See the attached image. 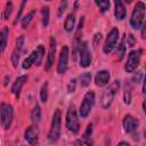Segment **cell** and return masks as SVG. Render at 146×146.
Returning a JSON list of instances; mask_svg holds the SVG:
<instances>
[{
  "mask_svg": "<svg viewBox=\"0 0 146 146\" xmlns=\"http://www.w3.org/2000/svg\"><path fill=\"white\" fill-rule=\"evenodd\" d=\"M60 131H62V111L59 108H56L52 114L50 129H49V132L47 136L48 141L50 144L57 143L60 137Z\"/></svg>",
  "mask_w": 146,
  "mask_h": 146,
  "instance_id": "6da1fadb",
  "label": "cell"
},
{
  "mask_svg": "<svg viewBox=\"0 0 146 146\" xmlns=\"http://www.w3.org/2000/svg\"><path fill=\"white\" fill-rule=\"evenodd\" d=\"M145 15H146V6L143 1H138L131 13L130 16V26L133 30H139L143 25H144V19H145Z\"/></svg>",
  "mask_w": 146,
  "mask_h": 146,
  "instance_id": "7a4b0ae2",
  "label": "cell"
},
{
  "mask_svg": "<svg viewBox=\"0 0 146 146\" xmlns=\"http://www.w3.org/2000/svg\"><path fill=\"white\" fill-rule=\"evenodd\" d=\"M44 47L42 44H39L34 50H32V52L23 60L22 63V67L23 70H29L31 68L32 66H40L42 60H43V57H44Z\"/></svg>",
  "mask_w": 146,
  "mask_h": 146,
  "instance_id": "3957f363",
  "label": "cell"
},
{
  "mask_svg": "<svg viewBox=\"0 0 146 146\" xmlns=\"http://www.w3.org/2000/svg\"><path fill=\"white\" fill-rule=\"evenodd\" d=\"M120 80H115L111 83V86L108 88H106L103 94H102V97H100V105L104 110H107L111 107L113 100H114V97H115V94L119 91L120 89Z\"/></svg>",
  "mask_w": 146,
  "mask_h": 146,
  "instance_id": "277c9868",
  "label": "cell"
},
{
  "mask_svg": "<svg viewBox=\"0 0 146 146\" xmlns=\"http://www.w3.org/2000/svg\"><path fill=\"white\" fill-rule=\"evenodd\" d=\"M65 125L70 132L73 135L79 133L80 131V122H79V116L78 112L74 105H70L67 111H66V117H65Z\"/></svg>",
  "mask_w": 146,
  "mask_h": 146,
  "instance_id": "5b68a950",
  "label": "cell"
},
{
  "mask_svg": "<svg viewBox=\"0 0 146 146\" xmlns=\"http://www.w3.org/2000/svg\"><path fill=\"white\" fill-rule=\"evenodd\" d=\"M14 120V110L13 106L8 103H1L0 104V122L5 130H8L11 127Z\"/></svg>",
  "mask_w": 146,
  "mask_h": 146,
  "instance_id": "8992f818",
  "label": "cell"
},
{
  "mask_svg": "<svg viewBox=\"0 0 146 146\" xmlns=\"http://www.w3.org/2000/svg\"><path fill=\"white\" fill-rule=\"evenodd\" d=\"M95 100H96V95L92 90L90 91H87L83 96V99L81 102V105H80V108H79V114L82 119H86L90 112H91V108L94 107L95 105Z\"/></svg>",
  "mask_w": 146,
  "mask_h": 146,
  "instance_id": "52a82bcc",
  "label": "cell"
},
{
  "mask_svg": "<svg viewBox=\"0 0 146 146\" xmlns=\"http://www.w3.org/2000/svg\"><path fill=\"white\" fill-rule=\"evenodd\" d=\"M141 55H143V49H137L132 50L128 54L127 56V62L124 64V71L127 73H132L133 71L137 70V67L140 64L141 60Z\"/></svg>",
  "mask_w": 146,
  "mask_h": 146,
  "instance_id": "ba28073f",
  "label": "cell"
},
{
  "mask_svg": "<svg viewBox=\"0 0 146 146\" xmlns=\"http://www.w3.org/2000/svg\"><path fill=\"white\" fill-rule=\"evenodd\" d=\"M119 36H120V32H119V29H116V27H113L107 33L105 41H104V46H103L104 54H111L115 49L117 41H119Z\"/></svg>",
  "mask_w": 146,
  "mask_h": 146,
  "instance_id": "9c48e42d",
  "label": "cell"
},
{
  "mask_svg": "<svg viewBox=\"0 0 146 146\" xmlns=\"http://www.w3.org/2000/svg\"><path fill=\"white\" fill-rule=\"evenodd\" d=\"M79 58H80V66L82 68H87L90 66L91 64V55L88 48V43L86 41L80 42L79 44V54H78Z\"/></svg>",
  "mask_w": 146,
  "mask_h": 146,
  "instance_id": "30bf717a",
  "label": "cell"
},
{
  "mask_svg": "<svg viewBox=\"0 0 146 146\" xmlns=\"http://www.w3.org/2000/svg\"><path fill=\"white\" fill-rule=\"evenodd\" d=\"M122 125L124 129V132L128 135H132L137 131L139 127V121L131 114H125L122 120Z\"/></svg>",
  "mask_w": 146,
  "mask_h": 146,
  "instance_id": "8fae6325",
  "label": "cell"
},
{
  "mask_svg": "<svg viewBox=\"0 0 146 146\" xmlns=\"http://www.w3.org/2000/svg\"><path fill=\"white\" fill-rule=\"evenodd\" d=\"M68 67V47L64 46L60 49L59 57H58V64H57V73L58 74H64L66 73Z\"/></svg>",
  "mask_w": 146,
  "mask_h": 146,
  "instance_id": "7c38bea8",
  "label": "cell"
},
{
  "mask_svg": "<svg viewBox=\"0 0 146 146\" xmlns=\"http://www.w3.org/2000/svg\"><path fill=\"white\" fill-rule=\"evenodd\" d=\"M24 139L31 145L36 146L39 144V129L35 124L29 125L24 131Z\"/></svg>",
  "mask_w": 146,
  "mask_h": 146,
  "instance_id": "4fadbf2b",
  "label": "cell"
},
{
  "mask_svg": "<svg viewBox=\"0 0 146 146\" xmlns=\"http://www.w3.org/2000/svg\"><path fill=\"white\" fill-rule=\"evenodd\" d=\"M56 44H57L56 38H55L54 35H51V36H50V40H49L48 55H47L46 65H44V70H46V71H49V70L51 68V66L54 65V62H55V54H56Z\"/></svg>",
  "mask_w": 146,
  "mask_h": 146,
  "instance_id": "5bb4252c",
  "label": "cell"
},
{
  "mask_svg": "<svg viewBox=\"0 0 146 146\" xmlns=\"http://www.w3.org/2000/svg\"><path fill=\"white\" fill-rule=\"evenodd\" d=\"M27 81V75L26 74H23V75H19L16 78V80L14 81L11 88H10V92L18 99L19 96H21V91H22V88L24 87V84L26 83Z\"/></svg>",
  "mask_w": 146,
  "mask_h": 146,
  "instance_id": "9a60e30c",
  "label": "cell"
},
{
  "mask_svg": "<svg viewBox=\"0 0 146 146\" xmlns=\"http://www.w3.org/2000/svg\"><path fill=\"white\" fill-rule=\"evenodd\" d=\"M111 73L107 70H100L95 75V84L97 87H105L110 83Z\"/></svg>",
  "mask_w": 146,
  "mask_h": 146,
  "instance_id": "2e32d148",
  "label": "cell"
},
{
  "mask_svg": "<svg viewBox=\"0 0 146 146\" xmlns=\"http://www.w3.org/2000/svg\"><path fill=\"white\" fill-rule=\"evenodd\" d=\"M125 15H127V10H125L123 2L120 0L114 1V16H115V18L117 21H122L125 18Z\"/></svg>",
  "mask_w": 146,
  "mask_h": 146,
  "instance_id": "e0dca14e",
  "label": "cell"
},
{
  "mask_svg": "<svg viewBox=\"0 0 146 146\" xmlns=\"http://www.w3.org/2000/svg\"><path fill=\"white\" fill-rule=\"evenodd\" d=\"M8 36H9V27L5 26L0 30V55H2V52L7 47Z\"/></svg>",
  "mask_w": 146,
  "mask_h": 146,
  "instance_id": "ac0fdd59",
  "label": "cell"
},
{
  "mask_svg": "<svg viewBox=\"0 0 146 146\" xmlns=\"http://www.w3.org/2000/svg\"><path fill=\"white\" fill-rule=\"evenodd\" d=\"M75 29V14L71 13L66 16L65 18V23H64V30L68 33L73 32Z\"/></svg>",
  "mask_w": 146,
  "mask_h": 146,
  "instance_id": "d6986e66",
  "label": "cell"
},
{
  "mask_svg": "<svg viewBox=\"0 0 146 146\" xmlns=\"http://www.w3.org/2000/svg\"><path fill=\"white\" fill-rule=\"evenodd\" d=\"M30 117H31V121L33 122V124L36 125L38 123H40V121H41V107H40L39 104H36L33 107V110L31 111Z\"/></svg>",
  "mask_w": 146,
  "mask_h": 146,
  "instance_id": "ffe728a7",
  "label": "cell"
},
{
  "mask_svg": "<svg viewBox=\"0 0 146 146\" xmlns=\"http://www.w3.org/2000/svg\"><path fill=\"white\" fill-rule=\"evenodd\" d=\"M131 95H132V84H131V81H127L124 86V92H123V100L125 105H130Z\"/></svg>",
  "mask_w": 146,
  "mask_h": 146,
  "instance_id": "44dd1931",
  "label": "cell"
},
{
  "mask_svg": "<svg viewBox=\"0 0 146 146\" xmlns=\"http://www.w3.org/2000/svg\"><path fill=\"white\" fill-rule=\"evenodd\" d=\"M115 48H116V49H115L116 59H117L119 62H121V60L123 59L124 55H125V49H127V47H125V44H124V39H122L121 42L119 43V46L115 47Z\"/></svg>",
  "mask_w": 146,
  "mask_h": 146,
  "instance_id": "7402d4cb",
  "label": "cell"
},
{
  "mask_svg": "<svg viewBox=\"0 0 146 146\" xmlns=\"http://www.w3.org/2000/svg\"><path fill=\"white\" fill-rule=\"evenodd\" d=\"M41 16H42V26L47 27L50 19V8L49 6H43L41 8Z\"/></svg>",
  "mask_w": 146,
  "mask_h": 146,
  "instance_id": "603a6c76",
  "label": "cell"
},
{
  "mask_svg": "<svg viewBox=\"0 0 146 146\" xmlns=\"http://www.w3.org/2000/svg\"><path fill=\"white\" fill-rule=\"evenodd\" d=\"M35 13H36V10H35V9H32L30 13H27V15H25V16L21 19V25H22L23 29H26V27L30 25V23L32 22V19H33V17H34Z\"/></svg>",
  "mask_w": 146,
  "mask_h": 146,
  "instance_id": "cb8c5ba5",
  "label": "cell"
},
{
  "mask_svg": "<svg viewBox=\"0 0 146 146\" xmlns=\"http://www.w3.org/2000/svg\"><path fill=\"white\" fill-rule=\"evenodd\" d=\"M91 79H92L91 73H89V72H84V73H82V74L80 75V78H79V81H80L81 87H82V88L88 87V86L90 84V82H91Z\"/></svg>",
  "mask_w": 146,
  "mask_h": 146,
  "instance_id": "d4e9b609",
  "label": "cell"
},
{
  "mask_svg": "<svg viewBox=\"0 0 146 146\" xmlns=\"http://www.w3.org/2000/svg\"><path fill=\"white\" fill-rule=\"evenodd\" d=\"M23 50H19L17 48L14 49V51L11 52V56H10V60L13 63V66L16 68L18 66V62H19V58H21V55H22Z\"/></svg>",
  "mask_w": 146,
  "mask_h": 146,
  "instance_id": "484cf974",
  "label": "cell"
},
{
  "mask_svg": "<svg viewBox=\"0 0 146 146\" xmlns=\"http://www.w3.org/2000/svg\"><path fill=\"white\" fill-rule=\"evenodd\" d=\"M95 3H96V6L99 8V11H100L102 14L106 13V11L110 9V7H111V2H110V1H106V0H103V1L96 0Z\"/></svg>",
  "mask_w": 146,
  "mask_h": 146,
  "instance_id": "4316f807",
  "label": "cell"
},
{
  "mask_svg": "<svg viewBox=\"0 0 146 146\" xmlns=\"http://www.w3.org/2000/svg\"><path fill=\"white\" fill-rule=\"evenodd\" d=\"M11 13H13V2H11V1H8V2H6L3 13H2V15H1V16H2V19H3V21H7V19L10 17Z\"/></svg>",
  "mask_w": 146,
  "mask_h": 146,
  "instance_id": "83f0119b",
  "label": "cell"
},
{
  "mask_svg": "<svg viewBox=\"0 0 146 146\" xmlns=\"http://www.w3.org/2000/svg\"><path fill=\"white\" fill-rule=\"evenodd\" d=\"M40 100L42 103L48 102V82H44L40 88Z\"/></svg>",
  "mask_w": 146,
  "mask_h": 146,
  "instance_id": "f1b7e54d",
  "label": "cell"
},
{
  "mask_svg": "<svg viewBox=\"0 0 146 146\" xmlns=\"http://www.w3.org/2000/svg\"><path fill=\"white\" fill-rule=\"evenodd\" d=\"M123 39H124V42H125V43H124L125 47L128 46V47L131 48V47H133V46L136 44V39H135V36H133L132 34H130V33H129V34H125Z\"/></svg>",
  "mask_w": 146,
  "mask_h": 146,
  "instance_id": "f546056e",
  "label": "cell"
},
{
  "mask_svg": "<svg viewBox=\"0 0 146 146\" xmlns=\"http://www.w3.org/2000/svg\"><path fill=\"white\" fill-rule=\"evenodd\" d=\"M67 6H68V2L66 0H62L59 2V6H58V10H57V17H60L64 11L67 9Z\"/></svg>",
  "mask_w": 146,
  "mask_h": 146,
  "instance_id": "4dcf8cb0",
  "label": "cell"
},
{
  "mask_svg": "<svg viewBox=\"0 0 146 146\" xmlns=\"http://www.w3.org/2000/svg\"><path fill=\"white\" fill-rule=\"evenodd\" d=\"M92 135V123H89L87 125V129H86V132L83 133V140H89V138L91 137Z\"/></svg>",
  "mask_w": 146,
  "mask_h": 146,
  "instance_id": "1f68e13d",
  "label": "cell"
},
{
  "mask_svg": "<svg viewBox=\"0 0 146 146\" xmlns=\"http://www.w3.org/2000/svg\"><path fill=\"white\" fill-rule=\"evenodd\" d=\"M75 89H76V79H71L67 84V91L71 94V92H74Z\"/></svg>",
  "mask_w": 146,
  "mask_h": 146,
  "instance_id": "d6a6232c",
  "label": "cell"
},
{
  "mask_svg": "<svg viewBox=\"0 0 146 146\" xmlns=\"http://www.w3.org/2000/svg\"><path fill=\"white\" fill-rule=\"evenodd\" d=\"M25 5H26V1H22V3H21V7H19V10H18V13H17V15H16V19H15V23H17V21L21 18V15H22V13H23V10H24V7H25Z\"/></svg>",
  "mask_w": 146,
  "mask_h": 146,
  "instance_id": "836d02e7",
  "label": "cell"
},
{
  "mask_svg": "<svg viewBox=\"0 0 146 146\" xmlns=\"http://www.w3.org/2000/svg\"><path fill=\"white\" fill-rule=\"evenodd\" d=\"M143 76H144V74H143V72L141 71H139L133 78H132V80L131 81H133L135 83H139V82H141V79H143Z\"/></svg>",
  "mask_w": 146,
  "mask_h": 146,
  "instance_id": "e575fe53",
  "label": "cell"
},
{
  "mask_svg": "<svg viewBox=\"0 0 146 146\" xmlns=\"http://www.w3.org/2000/svg\"><path fill=\"white\" fill-rule=\"evenodd\" d=\"M102 33H96L95 34V38H94V44H95V47H97V44L99 43V41L102 40Z\"/></svg>",
  "mask_w": 146,
  "mask_h": 146,
  "instance_id": "d590c367",
  "label": "cell"
},
{
  "mask_svg": "<svg viewBox=\"0 0 146 146\" xmlns=\"http://www.w3.org/2000/svg\"><path fill=\"white\" fill-rule=\"evenodd\" d=\"M9 79H10L9 75H6V76H5V79H3V86H5V87L8 86V81H9Z\"/></svg>",
  "mask_w": 146,
  "mask_h": 146,
  "instance_id": "8d00e7d4",
  "label": "cell"
},
{
  "mask_svg": "<svg viewBox=\"0 0 146 146\" xmlns=\"http://www.w3.org/2000/svg\"><path fill=\"white\" fill-rule=\"evenodd\" d=\"M82 146H92V144L89 140H83L82 139Z\"/></svg>",
  "mask_w": 146,
  "mask_h": 146,
  "instance_id": "74e56055",
  "label": "cell"
},
{
  "mask_svg": "<svg viewBox=\"0 0 146 146\" xmlns=\"http://www.w3.org/2000/svg\"><path fill=\"white\" fill-rule=\"evenodd\" d=\"M116 146H131L129 143H127V141H120Z\"/></svg>",
  "mask_w": 146,
  "mask_h": 146,
  "instance_id": "f35d334b",
  "label": "cell"
},
{
  "mask_svg": "<svg viewBox=\"0 0 146 146\" xmlns=\"http://www.w3.org/2000/svg\"><path fill=\"white\" fill-rule=\"evenodd\" d=\"M145 27H146V26H145V24L140 27V29H141V38H143V39H145Z\"/></svg>",
  "mask_w": 146,
  "mask_h": 146,
  "instance_id": "ab89813d",
  "label": "cell"
}]
</instances>
